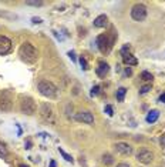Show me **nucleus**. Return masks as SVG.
Returning a JSON list of instances; mask_svg holds the SVG:
<instances>
[{
  "label": "nucleus",
  "mask_w": 165,
  "mask_h": 167,
  "mask_svg": "<svg viewBox=\"0 0 165 167\" xmlns=\"http://www.w3.org/2000/svg\"><path fill=\"white\" fill-rule=\"evenodd\" d=\"M20 111L24 113V114H29V116L34 114L36 113V101L30 96L22 94L20 96Z\"/></svg>",
  "instance_id": "39448f33"
},
{
  "label": "nucleus",
  "mask_w": 165,
  "mask_h": 167,
  "mask_svg": "<svg viewBox=\"0 0 165 167\" xmlns=\"http://www.w3.org/2000/svg\"><path fill=\"white\" fill-rule=\"evenodd\" d=\"M125 93H127V89L125 87H120L115 93V97H117L118 101H124V97H125Z\"/></svg>",
  "instance_id": "f3484780"
},
{
  "label": "nucleus",
  "mask_w": 165,
  "mask_h": 167,
  "mask_svg": "<svg viewBox=\"0 0 165 167\" xmlns=\"http://www.w3.org/2000/svg\"><path fill=\"white\" fill-rule=\"evenodd\" d=\"M68 57L71 60H73V62H77V59H76V54H74V52H68Z\"/></svg>",
  "instance_id": "bb28decb"
},
{
  "label": "nucleus",
  "mask_w": 165,
  "mask_h": 167,
  "mask_svg": "<svg viewBox=\"0 0 165 167\" xmlns=\"http://www.w3.org/2000/svg\"><path fill=\"white\" fill-rule=\"evenodd\" d=\"M108 24V17L105 15H100L94 19V27H98V29H103Z\"/></svg>",
  "instance_id": "ddd939ff"
},
{
  "label": "nucleus",
  "mask_w": 165,
  "mask_h": 167,
  "mask_svg": "<svg viewBox=\"0 0 165 167\" xmlns=\"http://www.w3.org/2000/svg\"><path fill=\"white\" fill-rule=\"evenodd\" d=\"M158 117H159V111L158 110H151V111H148V114H147V117H145V120H147V123H155L158 120Z\"/></svg>",
  "instance_id": "4468645a"
},
{
  "label": "nucleus",
  "mask_w": 165,
  "mask_h": 167,
  "mask_svg": "<svg viewBox=\"0 0 165 167\" xmlns=\"http://www.w3.org/2000/svg\"><path fill=\"white\" fill-rule=\"evenodd\" d=\"M114 148L117 150V153H120V154H122V156H130L132 153V147L128 144V143H122V141H120V143H117V144L114 146Z\"/></svg>",
  "instance_id": "9d476101"
},
{
  "label": "nucleus",
  "mask_w": 165,
  "mask_h": 167,
  "mask_svg": "<svg viewBox=\"0 0 165 167\" xmlns=\"http://www.w3.org/2000/svg\"><path fill=\"white\" fill-rule=\"evenodd\" d=\"M100 93V86H93L91 89V96H97Z\"/></svg>",
  "instance_id": "393cba45"
},
{
  "label": "nucleus",
  "mask_w": 165,
  "mask_h": 167,
  "mask_svg": "<svg viewBox=\"0 0 165 167\" xmlns=\"http://www.w3.org/2000/svg\"><path fill=\"white\" fill-rule=\"evenodd\" d=\"M151 90V86L150 84H147V86H142L141 89H139V94H147L148 92Z\"/></svg>",
  "instance_id": "4be33fe9"
},
{
  "label": "nucleus",
  "mask_w": 165,
  "mask_h": 167,
  "mask_svg": "<svg viewBox=\"0 0 165 167\" xmlns=\"http://www.w3.org/2000/svg\"><path fill=\"white\" fill-rule=\"evenodd\" d=\"M74 119L80 123H85V124H93L94 123V116H93L91 111H88V110H83V111L76 113Z\"/></svg>",
  "instance_id": "6e6552de"
},
{
  "label": "nucleus",
  "mask_w": 165,
  "mask_h": 167,
  "mask_svg": "<svg viewBox=\"0 0 165 167\" xmlns=\"http://www.w3.org/2000/svg\"><path fill=\"white\" fill-rule=\"evenodd\" d=\"M141 79H142L144 82H152L154 76H152L150 71H142V73H141Z\"/></svg>",
  "instance_id": "a211bd4d"
},
{
  "label": "nucleus",
  "mask_w": 165,
  "mask_h": 167,
  "mask_svg": "<svg viewBox=\"0 0 165 167\" xmlns=\"http://www.w3.org/2000/svg\"><path fill=\"white\" fill-rule=\"evenodd\" d=\"M114 41H115V33L113 32V36L111 37H108L107 34H100V36L97 37L96 43H97V46H98L100 52L103 53V54H108L114 46Z\"/></svg>",
  "instance_id": "f03ea898"
},
{
  "label": "nucleus",
  "mask_w": 165,
  "mask_h": 167,
  "mask_svg": "<svg viewBox=\"0 0 165 167\" xmlns=\"http://www.w3.org/2000/svg\"><path fill=\"white\" fill-rule=\"evenodd\" d=\"M37 89H39L41 96L48 97V99H54L57 96V87L54 83L48 82V80H40L37 84Z\"/></svg>",
  "instance_id": "7ed1b4c3"
},
{
  "label": "nucleus",
  "mask_w": 165,
  "mask_h": 167,
  "mask_svg": "<svg viewBox=\"0 0 165 167\" xmlns=\"http://www.w3.org/2000/svg\"><path fill=\"white\" fill-rule=\"evenodd\" d=\"M19 167H29V166H26V164H19Z\"/></svg>",
  "instance_id": "72a5a7b5"
},
{
  "label": "nucleus",
  "mask_w": 165,
  "mask_h": 167,
  "mask_svg": "<svg viewBox=\"0 0 165 167\" xmlns=\"http://www.w3.org/2000/svg\"><path fill=\"white\" fill-rule=\"evenodd\" d=\"M9 156V152H7V148H6V146L0 141V157L2 159H6V157Z\"/></svg>",
  "instance_id": "aec40b11"
},
{
  "label": "nucleus",
  "mask_w": 165,
  "mask_h": 167,
  "mask_svg": "<svg viewBox=\"0 0 165 167\" xmlns=\"http://www.w3.org/2000/svg\"><path fill=\"white\" fill-rule=\"evenodd\" d=\"M50 167H56V161H52V163H50Z\"/></svg>",
  "instance_id": "473e14b6"
},
{
  "label": "nucleus",
  "mask_w": 165,
  "mask_h": 167,
  "mask_svg": "<svg viewBox=\"0 0 165 167\" xmlns=\"http://www.w3.org/2000/svg\"><path fill=\"white\" fill-rule=\"evenodd\" d=\"M159 141H161V147L165 148V133L161 136V140H159Z\"/></svg>",
  "instance_id": "c85d7f7f"
},
{
  "label": "nucleus",
  "mask_w": 165,
  "mask_h": 167,
  "mask_svg": "<svg viewBox=\"0 0 165 167\" xmlns=\"http://www.w3.org/2000/svg\"><path fill=\"white\" fill-rule=\"evenodd\" d=\"M59 153H60V154H61L63 157H64V160H66V161H68V163H73V161H74V160H73V157L70 156V154H67V153L64 152V150H63L61 147H59Z\"/></svg>",
  "instance_id": "6ab92c4d"
},
{
  "label": "nucleus",
  "mask_w": 165,
  "mask_h": 167,
  "mask_svg": "<svg viewBox=\"0 0 165 167\" xmlns=\"http://www.w3.org/2000/svg\"><path fill=\"white\" fill-rule=\"evenodd\" d=\"M131 17H132V20H135V22H142V20H145V17H147V7H145V4H142V3L134 4L131 9Z\"/></svg>",
  "instance_id": "423d86ee"
},
{
  "label": "nucleus",
  "mask_w": 165,
  "mask_h": 167,
  "mask_svg": "<svg viewBox=\"0 0 165 167\" xmlns=\"http://www.w3.org/2000/svg\"><path fill=\"white\" fill-rule=\"evenodd\" d=\"M158 100L161 101V103H165V93H162L161 96H159V99H158Z\"/></svg>",
  "instance_id": "7c9ffc66"
},
{
  "label": "nucleus",
  "mask_w": 165,
  "mask_h": 167,
  "mask_svg": "<svg viewBox=\"0 0 165 167\" xmlns=\"http://www.w3.org/2000/svg\"><path fill=\"white\" fill-rule=\"evenodd\" d=\"M101 161H103L105 166H111L114 163V157L111 156L110 153H104L103 156H101Z\"/></svg>",
  "instance_id": "dca6fc26"
},
{
  "label": "nucleus",
  "mask_w": 165,
  "mask_h": 167,
  "mask_svg": "<svg viewBox=\"0 0 165 167\" xmlns=\"http://www.w3.org/2000/svg\"><path fill=\"white\" fill-rule=\"evenodd\" d=\"M108 71H110V66H108L105 62H100L98 67L96 69L97 76H98V77H105Z\"/></svg>",
  "instance_id": "f8f14e48"
},
{
  "label": "nucleus",
  "mask_w": 165,
  "mask_h": 167,
  "mask_svg": "<svg viewBox=\"0 0 165 167\" xmlns=\"http://www.w3.org/2000/svg\"><path fill=\"white\" fill-rule=\"evenodd\" d=\"M104 111H105V113H107V114H108V116H110V117H111V116H113V114H114V110H113V106H110V104H107L105 107H104Z\"/></svg>",
  "instance_id": "5701e85b"
},
{
  "label": "nucleus",
  "mask_w": 165,
  "mask_h": 167,
  "mask_svg": "<svg viewBox=\"0 0 165 167\" xmlns=\"http://www.w3.org/2000/svg\"><path fill=\"white\" fill-rule=\"evenodd\" d=\"M19 56L26 63H34L37 60V57H39V52H37V49L31 43L26 41V43H23L20 46V49H19Z\"/></svg>",
  "instance_id": "f257e3e1"
},
{
  "label": "nucleus",
  "mask_w": 165,
  "mask_h": 167,
  "mask_svg": "<svg viewBox=\"0 0 165 167\" xmlns=\"http://www.w3.org/2000/svg\"><path fill=\"white\" fill-rule=\"evenodd\" d=\"M122 59H124L125 64H128V67L130 66H137V64H138V60H137L132 54H127L125 57H122Z\"/></svg>",
  "instance_id": "2eb2a0df"
},
{
  "label": "nucleus",
  "mask_w": 165,
  "mask_h": 167,
  "mask_svg": "<svg viewBox=\"0 0 165 167\" xmlns=\"http://www.w3.org/2000/svg\"><path fill=\"white\" fill-rule=\"evenodd\" d=\"M31 22H33L34 24H40V23L43 22V20H41L40 17H33V19H31Z\"/></svg>",
  "instance_id": "a878e982"
},
{
  "label": "nucleus",
  "mask_w": 165,
  "mask_h": 167,
  "mask_svg": "<svg viewBox=\"0 0 165 167\" xmlns=\"http://www.w3.org/2000/svg\"><path fill=\"white\" fill-rule=\"evenodd\" d=\"M78 62H80V66H81V69H83V70H87V69H88L87 60H85L84 57H83V56H81L80 59H78Z\"/></svg>",
  "instance_id": "412c9836"
},
{
  "label": "nucleus",
  "mask_w": 165,
  "mask_h": 167,
  "mask_svg": "<svg viewBox=\"0 0 165 167\" xmlns=\"http://www.w3.org/2000/svg\"><path fill=\"white\" fill-rule=\"evenodd\" d=\"M135 157L139 163L150 164V163H152V160H154V153L151 152V150H148V148H141V150H138Z\"/></svg>",
  "instance_id": "0eeeda50"
},
{
  "label": "nucleus",
  "mask_w": 165,
  "mask_h": 167,
  "mask_svg": "<svg viewBox=\"0 0 165 167\" xmlns=\"http://www.w3.org/2000/svg\"><path fill=\"white\" fill-rule=\"evenodd\" d=\"M24 146H26V150H30V148H31V141L27 140L26 143H24Z\"/></svg>",
  "instance_id": "c756f323"
},
{
  "label": "nucleus",
  "mask_w": 165,
  "mask_h": 167,
  "mask_svg": "<svg viewBox=\"0 0 165 167\" xmlns=\"http://www.w3.org/2000/svg\"><path fill=\"white\" fill-rule=\"evenodd\" d=\"M40 114L46 122H53V109L50 107L48 104H41Z\"/></svg>",
  "instance_id": "9b49d317"
},
{
  "label": "nucleus",
  "mask_w": 165,
  "mask_h": 167,
  "mask_svg": "<svg viewBox=\"0 0 165 167\" xmlns=\"http://www.w3.org/2000/svg\"><path fill=\"white\" fill-rule=\"evenodd\" d=\"M11 50V40L6 36H0V56L7 54Z\"/></svg>",
  "instance_id": "1a4fd4ad"
},
{
  "label": "nucleus",
  "mask_w": 165,
  "mask_h": 167,
  "mask_svg": "<svg viewBox=\"0 0 165 167\" xmlns=\"http://www.w3.org/2000/svg\"><path fill=\"white\" fill-rule=\"evenodd\" d=\"M117 167H131L128 163H120V164H117Z\"/></svg>",
  "instance_id": "2f4dec72"
},
{
  "label": "nucleus",
  "mask_w": 165,
  "mask_h": 167,
  "mask_svg": "<svg viewBox=\"0 0 165 167\" xmlns=\"http://www.w3.org/2000/svg\"><path fill=\"white\" fill-rule=\"evenodd\" d=\"M13 100H14V96L11 90H0V110L2 111H11Z\"/></svg>",
  "instance_id": "20e7f679"
},
{
  "label": "nucleus",
  "mask_w": 165,
  "mask_h": 167,
  "mask_svg": "<svg viewBox=\"0 0 165 167\" xmlns=\"http://www.w3.org/2000/svg\"><path fill=\"white\" fill-rule=\"evenodd\" d=\"M125 76H131L132 74V70H131V67H125Z\"/></svg>",
  "instance_id": "cd10ccee"
},
{
  "label": "nucleus",
  "mask_w": 165,
  "mask_h": 167,
  "mask_svg": "<svg viewBox=\"0 0 165 167\" xmlns=\"http://www.w3.org/2000/svg\"><path fill=\"white\" fill-rule=\"evenodd\" d=\"M27 6H34V7H40L43 6V2H26Z\"/></svg>",
  "instance_id": "b1692460"
}]
</instances>
